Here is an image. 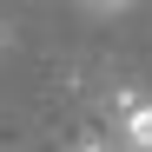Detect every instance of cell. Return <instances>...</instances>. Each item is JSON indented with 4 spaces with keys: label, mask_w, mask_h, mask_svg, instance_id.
I'll return each mask as SVG.
<instances>
[{
    "label": "cell",
    "mask_w": 152,
    "mask_h": 152,
    "mask_svg": "<svg viewBox=\"0 0 152 152\" xmlns=\"http://www.w3.org/2000/svg\"><path fill=\"white\" fill-rule=\"evenodd\" d=\"M93 7H106V13H113V7H132V0H93Z\"/></svg>",
    "instance_id": "cell-2"
},
{
    "label": "cell",
    "mask_w": 152,
    "mask_h": 152,
    "mask_svg": "<svg viewBox=\"0 0 152 152\" xmlns=\"http://www.w3.org/2000/svg\"><path fill=\"white\" fill-rule=\"evenodd\" d=\"M113 119H119V145H126V152H152V99H145V93H139L126 113H113Z\"/></svg>",
    "instance_id": "cell-1"
},
{
    "label": "cell",
    "mask_w": 152,
    "mask_h": 152,
    "mask_svg": "<svg viewBox=\"0 0 152 152\" xmlns=\"http://www.w3.org/2000/svg\"><path fill=\"white\" fill-rule=\"evenodd\" d=\"M7 40H13V33H7V20H0V53H7Z\"/></svg>",
    "instance_id": "cell-3"
}]
</instances>
